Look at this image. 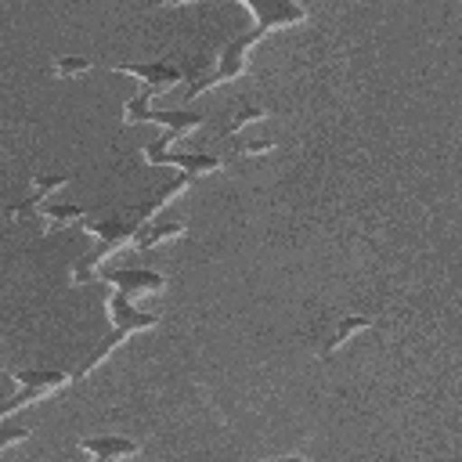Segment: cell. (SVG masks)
Masks as SVG:
<instances>
[{
    "label": "cell",
    "instance_id": "6",
    "mask_svg": "<svg viewBox=\"0 0 462 462\" xmlns=\"http://www.w3.org/2000/svg\"><path fill=\"white\" fill-rule=\"evenodd\" d=\"M116 69L126 72V76H137V79L144 83V97H155V94L173 90L177 83H184V69H177V65H170V61H144V65L123 61V65H116Z\"/></svg>",
    "mask_w": 462,
    "mask_h": 462
},
{
    "label": "cell",
    "instance_id": "14",
    "mask_svg": "<svg viewBox=\"0 0 462 462\" xmlns=\"http://www.w3.org/2000/svg\"><path fill=\"white\" fill-rule=\"evenodd\" d=\"M191 180H195V177H188V173H180V177H177L173 184H166V188H162V191H159V195H155L152 202H144V206L137 209V227H141V224H148V217H152V213H155L159 206H166L170 199H177V195H180V191H184V188H188Z\"/></svg>",
    "mask_w": 462,
    "mask_h": 462
},
{
    "label": "cell",
    "instance_id": "17",
    "mask_svg": "<svg viewBox=\"0 0 462 462\" xmlns=\"http://www.w3.org/2000/svg\"><path fill=\"white\" fill-rule=\"evenodd\" d=\"M29 437H32L29 426H7V422H0V451L11 448V444H18V440H29Z\"/></svg>",
    "mask_w": 462,
    "mask_h": 462
},
{
    "label": "cell",
    "instance_id": "7",
    "mask_svg": "<svg viewBox=\"0 0 462 462\" xmlns=\"http://www.w3.org/2000/svg\"><path fill=\"white\" fill-rule=\"evenodd\" d=\"M101 282L116 285V292H123L126 300L141 296V292H162L166 289V278L159 271H148V267H105Z\"/></svg>",
    "mask_w": 462,
    "mask_h": 462
},
{
    "label": "cell",
    "instance_id": "10",
    "mask_svg": "<svg viewBox=\"0 0 462 462\" xmlns=\"http://www.w3.org/2000/svg\"><path fill=\"white\" fill-rule=\"evenodd\" d=\"M61 184H69V173H32V191H29V199H25V202H18V206H11V209H7V217L22 220V217L36 213V209L47 202V195H51V191H58Z\"/></svg>",
    "mask_w": 462,
    "mask_h": 462
},
{
    "label": "cell",
    "instance_id": "4",
    "mask_svg": "<svg viewBox=\"0 0 462 462\" xmlns=\"http://www.w3.org/2000/svg\"><path fill=\"white\" fill-rule=\"evenodd\" d=\"M152 97H144V94H137V97H130L126 105H123V119L126 123H162V137L152 144V148H166L170 141H177V137H184V134H191L195 126H202V112H155L152 105H148Z\"/></svg>",
    "mask_w": 462,
    "mask_h": 462
},
{
    "label": "cell",
    "instance_id": "15",
    "mask_svg": "<svg viewBox=\"0 0 462 462\" xmlns=\"http://www.w3.org/2000/svg\"><path fill=\"white\" fill-rule=\"evenodd\" d=\"M87 69H90V58H79V54H61V58H54V76H58V79L83 76Z\"/></svg>",
    "mask_w": 462,
    "mask_h": 462
},
{
    "label": "cell",
    "instance_id": "12",
    "mask_svg": "<svg viewBox=\"0 0 462 462\" xmlns=\"http://www.w3.org/2000/svg\"><path fill=\"white\" fill-rule=\"evenodd\" d=\"M372 325V318H365V314H350V318H336V328H332V336L325 339V346L318 350V357H332L354 332H361V328H368Z\"/></svg>",
    "mask_w": 462,
    "mask_h": 462
},
{
    "label": "cell",
    "instance_id": "13",
    "mask_svg": "<svg viewBox=\"0 0 462 462\" xmlns=\"http://www.w3.org/2000/svg\"><path fill=\"white\" fill-rule=\"evenodd\" d=\"M40 213H43V220H47L51 231L54 227H72V224L87 220V209L83 206H72V202H43Z\"/></svg>",
    "mask_w": 462,
    "mask_h": 462
},
{
    "label": "cell",
    "instance_id": "3",
    "mask_svg": "<svg viewBox=\"0 0 462 462\" xmlns=\"http://www.w3.org/2000/svg\"><path fill=\"white\" fill-rule=\"evenodd\" d=\"M87 231L97 238V245H94L90 253H83V256H76V260H72L69 278H72V285H76V289H83V285H90V282H94V267H97L108 253H116L119 245L134 242V235H137V220H97V224H90Z\"/></svg>",
    "mask_w": 462,
    "mask_h": 462
},
{
    "label": "cell",
    "instance_id": "2",
    "mask_svg": "<svg viewBox=\"0 0 462 462\" xmlns=\"http://www.w3.org/2000/svg\"><path fill=\"white\" fill-rule=\"evenodd\" d=\"M108 318H112V336L101 343V346H94V354H87L83 357V365L76 368V375H90L126 336H134V332H144V328H155L159 325V314H148V310H137L123 292H112L108 296Z\"/></svg>",
    "mask_w": 462,
    "mask_h": 462
},
{
    "label": "cell",
    "instance_id": "21",
    "mask_svg": "<svg viewBox=\"0 0 462 462\" xmlns=\"http://www.w3.org/2000/svg\"><path fill=\"white\" fill-rule=\"evenodd\" d=\"M0 343H4V336H0Z\"/></svg>",
    "mask_w": 462,
    "mask_h": 462
},
{
    "label": "cell",
    "instance_id": "1",
    "mask_svg": "<svg viewBox=\"0 0 462 462\" xmlns=\"http://www.w3.org/2000/svg\"><path fill=\"white\" fill-rule=\"evenodd\" d=\"M242 7H245L249 14H256V25H253L249 32H242V36H231V40L224 43L220 58H217V69H213L206 79H199L195 87H188L184 97H199L202 90H209V87H217V83L238 79V76L245 72V51H249L256 40H263V36H267L271 29H278V25H296V22L307 18V7H303V4H289V0H242Z\"/></svg>",
    "mask_w": 462,
    "mask_h": 462
},
{
    "label": "cell",
    "instance_id": "9",
    "mask_svg": "<svg viewBox=\"0 0 462 462\" xmlns=\"http://www.w3.org/2000/svg\"><path fill=\"white\" fill-rule=\"evenodd\" d=\"M79 448L90 455V462H119L141 451L137 440L123 437V433H101V437H79Z\"/></svg>",
    "mask_w": 462,
    "mask_h": 462
},
{
    "label": "cell",
    "instance_id": "16",
    "mask_svg": "<svg viewBox=\"0 0 462 462\" xmlns=\"http://www.w3.org/2000/svg\"><path fill=\"white\" fill-rule=\"evenodd\" d=\"M260 119H267V112H263V108H253V105H249V108H242V112H238V116H235V119H231V123L224 126V134H238L242 126H249V123H260Z\"/></svg>",
    "mask_w": 462,
    "mask_h": 462
},
{
    "label": "cell",
    "instance_id": "5",
    "mask_svg": "<svg viewBox=\"0 0 462 462\" xmlns=\"http://www.w3.org/2000/svg\"><path fill=\"white\" fill-rule=\"evenodd\" d=\"M69 372H58V368H36V372H14V383H18V393L11 397V401H4L0 404V422L11 415V411H18V408H25V404H36L40 397H47V393H54V390H61V386H69Z\"/></svg>",
    "mask_w": 462,
    "mask_h": 462
},
{
    "label": "cell",
    "instance_id": "18",
    "mask_svg": "<svg viewBox=\"0 0 462 462\" xmlns=\"http://www.w3.org/2000/svg\"><path fill=\"white\" fill-rule=\"evenodd\" d=\"M274 148V141H256V137H245V141H238L235 144V152H242V155H263V152H271Z\"/></svg>",
    "mask_w": 462,
    "mask_h": 462
},
{
    "label": "cell",
    "instance_id": "20",
    "mask_svg": "<svg viewBox=\"0 0 462 462\" xmlns=\"http://www.w3.org/2000/svg\"><path fill=\"white\" fill-rule=\"evenodd\" d=\"M0 372H4V361H0Z\"/></svg>",
    "mask_w": 462,
    "mask_h": 462
},
{
    "label": "cell",
    "instance_id": "11",
    "mask_svg": "<svg viewBox=\"0 0 462 462\" xmlns=\"http://www.w3.org/2000/svg\"><path fill=\"white\" fill-rule=\"evenodd\" d=\"M180 235H184V224H180V220L141 224L137 235H134V245H137V249H155L159 242H170V238H180Z\"/></svg>",
    "mask_w": 462,
    "mask_h": 462
},
{
    "label": "cell",
    "instance_id": "19",
    "mask_svg": "<svg viewBox=\"0 0 462 462\" xmlns=\"http://www.w3.org/2000/svg\"><path fill=\"white\" fill-rule=\"evenodd\" d=\"M260 462H314V458H303V455H285V458H260Z\"/></svg>",
    "mask_w": 462,
    "mask_h": 462
},
{
    "label": "cell",
    "instance_id": "8",
    "mask_svg": "<svg viewBox=\"0 0 462 462\" xmlns=\"http://www.w3.org/2000/svg\"><path fill=\"white\" fill-rule=\"evenodd\" d=\"M144 159L152 166H180L188 177H199V173H217L224 166L220 155H209V152H162V148H144Z\"/></svg>",
    "mask_w": 462,
    "mask_h": 462
}]
</instances>
